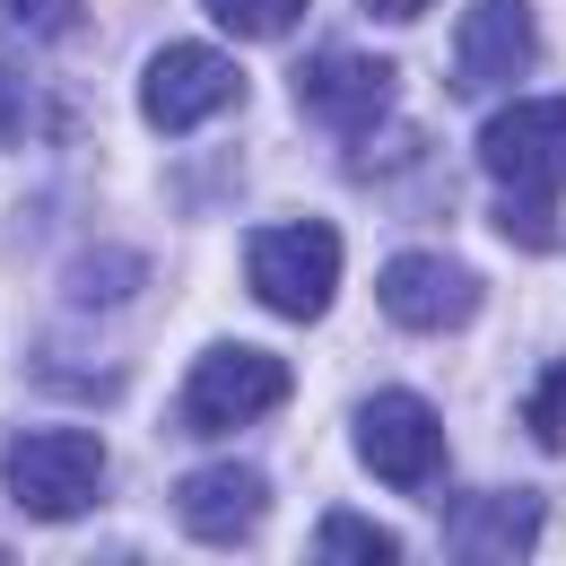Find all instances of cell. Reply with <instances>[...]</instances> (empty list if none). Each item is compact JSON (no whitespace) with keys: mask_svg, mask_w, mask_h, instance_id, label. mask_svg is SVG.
Here are the masks:
<instances>
[{"mask_svg":"<svg viewBox=\"0 0 566 566\" xmlns=\"http://www.w3.org/2000/svg\"><path fill=\"white\" fill-rule=\"evenodd\" d=\"M523 427L541 436V444H566V357L532 384V410H523Z\"/></svg>","mask_w":566,"mask_h":566,"instance_id":"17","label":"cell"},{"mask_svg":"<svg viewBox=\"0 0 566 566\" xmlns=\"http://www.w3.org/2000/svg\"><path fill=\"white\" fill-rule=\"evenodd\" d=\"M235 105H244V71L227 53H210V44H166L140 78V114L157 132H201V123L235 114Z\"/></svg>","mask_w":566,"mask_h":566,"instance_id":"7","label":"cell"},{"mask_svg":"<svg viewBox=\"0 0 566 566\" xmlns=\"http://www.w3.org/2000/svg\"><path fill=\"white\" fill-rule=\"evenodd\" d=\"M210 18L227 35H287L305 18V0H210Z\"/></svg>","mask_w":566,"mask_h":566,"instance_id":"16","label":"cell"},{"mask_svg":"<svg viewBox=\"0 0 566 566\" xmlns=\"http://www.w3.org/2000/svg\"><path fill=\"white\" fill-rule=\"evenodd\" d=\"M549 532V496L541 489H480V496H453L444 514V558H480V566H514L541 549Z\"/></svg>","mask_w":566,"mask_h":566,"instance_id":"8","label":"cell"},{"mask_svg":"<svg viewBox=\"0 0 566 566\" xmlns=\"http://www.w3.org/2000/svg\"><path fill=\"white\" fill-rule=\"evenodd\" d=\"M280 401H287V366L262 349H235V340L201 349V366L184 375V427H201V436L253 427V419H271Z\"/></svg>","mask_w":566,"mask_h":566,"instance_id":"6","label":"cell"},{"mask_svg":"<svg viewBox=\"0 0 566 566\" xmlns=\"http://www.w3.org/2000/svg\"><path fill=\"white\" fill-rule=\"evenodd\" d=\"M480 166L496 184V227L532 253L558 244V201L566 192V96H532L480 123Z\"/></svg>","mask_w":566,"mask_h":566,"instance_id":"1","label":"cell"},{"mask_svg":"<svg viewBox=\"0 0 566 566\" xmlns=\"http://www.w3.org/2000/svg\"><path fill=\"white\" fill-rule=\"evenodd\" d=\"M140 280H148L140 253H123V244H96V262H78V271H71V296H78V305H114V296H132Z\"/></svg>","mask_w":566,"mask_h":566,"instance_id":"14","label":"cell"},{"mask_svg":"<svg viewBox=\"0 0 566 566\" xmlns=\"http://www.w3.org/2000/svg\"><path fill=\"white\" fill-rule=\"evenodd\" d=\"M375 296H384V314L401 332H462L480 314V271L453 262V253H392Z\"/></svg>","mask_w":566,"mask_h":566,"instance_id":"9","label":"cell"},{"mask_svg":"<svg viewBox=\"0 0 566 566\" xmlns=\"http://www.w3.org/2000/svg\"><path fill=\"white\" fill-rule=\"evenodd\" d=\"M532 62H541L532 0H471V18L453 35V87H514Z\"/></svg>","mask_w":566,"mask_h":566,"instance_id":"10","label":"cell"},{"mask_svg":"<svg viewBox=\"0 0 566 566\" xmlns=\"http://www.w3.org/2000/svg\"><path fill=\"white\" fill-rule=\"evenodd\" d=\"M262 505H271V480H262L253 462H201V471L175 489V514H184V532H192V541H210V549H235V541H253Z\"/></svg>","mask_w":566,"mask_h":566,"instance_id":"11","label":"cell"},{"mask_svg":"<svg viewBox=\"0 0 566 566\" xmlns=\"http://www.w3.org/2000/svg\"><path fill=\"white\" fill-rule=\"evenodd\" d=\"M296 105H305L314 132H332V140H366V132L392 123V105H401V71H392L384 53H314V62L296 71Z\"/></svg>","mask_w":566,"mask_h":566,"instance_id":"5","label":"cell"},{"mask_svg":"<svg viewBox=\"0 0 566 566\" xmlns=\"http://www.w3.org/2000/svg\"><path fill=\"white\" fill-rule=\"evenodd\" d=\"M314 558H332V566H392L401 549L366 523V514H323V532H314Z\"/></svg>","mask_w":566,"mask_h":566,"instance_id":"13","label":"cell"},{"mask_svg":"<svg viewBox=\"0 0 566 566\" xmlns=\"http://www.w3.org/2000/svg\"><path fill=\"white\" fill-rule=\"evenodd\" d=\"M357 462L401 496H427L444 480V419L419 392H366L357 401Z\"/></svg>","mask_w":566,"mask_h":566,"instance_id":"4","label":"cell"},{"mask_svg":"<svg viewBox=\"0 0 566 566\" xmlns=\"http://www.w3.org/2000/svg\"><path fill=\"white\" fill-rule=\"evenodd\" d=\"M366 9H375V18H392V27H401V18H419L427 0H366Z\"/></svg>","mask_w":566,"mask_h":566,"instance_id":"18","label":"cell"},{"mask_svg":"<svg viewBox=\"0 0 566 566\" xmlns=\"http://www.w3.org/2000/svg\"><path fill=\"white\" fill-rule=\"evenodd\" d=\"M0 35L9 44H78L87 9L78 0H0Z\"/></svg>","mask_w":566,"mask_h":566,"instance_id":"12","label":"cell"},{"mask_svg":"<svg viewBox=\"0 0 566 566\" xmlns=\"http://www.w3.org/2000/svg\"><path fill=\"white\" fill-rule=\"evenodd\" d=\"M244 280H253V296H262L271 314L314 323V314L332 305V287H340V235H332V227H314V218L262 227V235L244 244Z\"/></svg>","mask_w":566,"mask_h":566,"instance_id":"3","label":"cell"},{"mask_svg":"<svg viewBox=\"0 0 566 566\" xmlns=\"http://www.w3.org/2000/svg\"><path fill=\"white\" fill-rule=\"evenodd\" d=\"M0 480H9V496H18V514H35V523H78V514L105 496V444L78 436V427L9 436Z\"/></svg>","mask_w":566,"mask_h":566,"instance_id":"2","label":"cell"},{"mask_svg":"<svg viewBox=\"0 0 566 566\" xmlns=\"http://www.w3.org/2000/svg\"><path fill=\"white\" fill-rule=\"evenodd\" d=\"M35 132H62V114H53L18 71H0V140H35Z\"/></svg>","mask_w":566,"mask_h":566,"instance_id":"15","label":"cell"}]
</instances>
